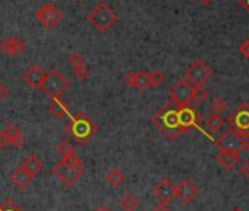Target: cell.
I'll return each instance as SVG.
<instances>
[{
    "mask_svg": "<svg viewBox=\"0 0 249 211\" xmlns=\"http://www.w3.org/2000/svg\"><path fill=\"white\" fill-rule=\"evenodd\" d=\"M178 112H179L178 106L169 101L151 118L153 125L169 140H176L180 134H183L179 125Z\"/></svg>",
    "mask_w": 249,
    "mask_h": 211,
    "instance_id": "1",
    "label": "cell"
},
{
    "mask_svg": "<svg viewBox=\"0 0 249 211\" xmlns=\"http://www.w3.org/2000/svg\"><path fill=\"white\" fill-rule=\"evenodd\" d=\"M52 173L57 177V180L63 186H72L82 176L84 164H82L81 158L76 154H73L71 157L62 158L59 163H56L52 169Z\"/></svg>",
    "mask_w": 249,
    "mask_h": 211,
    "instance_id": "2",
    "label": "cell"
},
{
    "mask_svg": "<svg viewBox=\"0 0 249 211\" xmlns=\"http://www.w3.org/2000/svg\"><path fill=\"white\" fill-rule=\"evenodd\" d=\"M65 131L81 145L87 144L97 132V125L85 113H76L65 125Z\"/></svg>",
    "mask_w": 249,
    "mask_h": 211,
    "instance_id": "3",
    "label": "cell"
},
{
    "mask_svg": "<svg viewBox=\"0 0 249 211\" xmlns=\"http://www.w3.org/2000/svg\"><path fill=\"white\" fill-rule=\"evenodd\" d=\"M87 21L101 34L107 33L108 30H111L116 22L119 21V17L117 14L113 11L111 6H108L107 3L104 2H100L97 3L91 11L89 14L87 15Z\"/></svg>",
    "mask_w": 249,
    "mask_h": 211,
    "instance_id": "4",
    "label": "cell"
},
{
    "mask_svg": "<svg viewBox=\"0 0 249 211\" xmlns=\"http://www.w3.org/2000/svg\"><path fill=\"white\" fill-rule=\"evenodd\" d=\"M69 88V81L66 76H63L57 69H52L47 72L46 79L43 82L41 89L52 98H60V95Z\"/></svg>",
    "mask_w": 249,
    "mask_h": 211,
    "instance_id": "5",
    "label": "cell"
},
{
    "mask_svg": "<svg viewBox=\"0 0 249 211\" xmlns=\"http://www.w3.org/2000/svg\"><path fill=\"white\" fill-rule=\"evenodd\" d=\"M213 70L210 66L202 62L201 59H195L186 69H185V79L195 88V87H204V84L211 78Z\"/></svg>",
    "mask_w": 249,
    "mask_h": 211,
    "instance_id": "6",
    "label": "cell"
},
{
    "mask_svg": "<svg viewBox=\"0 0 249 211\" xmlns=\"http://www.w3.org/2000/svg\"><path fill=\"white\" fill-rule=\"evenodd\" d=\"M192 92L194 87L183 78L175 82V85L169 89L170 103H173L178 107H185L192 103Z\"/></svg>",
    "mask_w": 249,
    "mask_h": 211,
    "instance_id": "7",
    "label": "cell"
},
{
    "mask_svg": "<svg viewBox=\"0 0 249 211\" xmlns=\"http://www.w3.org/2000/svg\"><path fill=\"white\" fill-rule=\"evenodd\" d=\"M36 19H37L44 28L53 30V28H56V27L60 24V21L63 19V12H62L57 6H54V5H52V3H47V5H44V6H41V8H38V9L36 11Z\"/></svg>",
    "mask_w": 249,
    "mask_h": 211,
    "instance_id": "8",
    "label": "cell"
},
{
    "mask_svg": "<svg viewBox=\"0 0 249 211\" xmlns=\"http://www.w3.org/2000/svg\"><path fill=\"white\" fill-rule=\"evenodd\" d=\"M246 142L248 141L233 128L221 134L218 138H215V145L218 150H229V151H237V153H240L243 148L246 150Z\"/></svg>",
    "mask_w": 249,
    "mask_h": 211,
    "instance_id": "9",
    "label": "cell"
},
{
    "mask_svg": "<svg viewBox=\"0 0 249 211\" xmlns=\"http://www.w3.org/2000/svg\"><path fill=\"white\" fill-rule=\"evenodd\" d=\"M229 122L236 132L245 137L249 132V104H240L229 118Z\"/></svg>",
    "mask_w": 249,
    "mask_h": 211,
    "instance_id": "10",
    "label": "cell"
},
{
    "mask_svg": "<svg viewBox=\"0 0 249 211\" xmlns=\"http://www.w3.org/2000/svg\"><path fill=\"white\" fill-rule=\"evenodd\" d=\"M151 193H153V196H154L160 204H167V205H169V204L175 199V196H176V186L172 183L170 179L164 177V179H161V180L153 188Z\"/></svg>",
    "mask_w": 249,
    "mask_h": 211,
    "instance_id": "11",
    "label": "cell"
},
{
    "mask_svg": "<svg viewBox=\"0 0 249 211\" xmlns=\"http://www.w3.org/2000/svg\"><path fill=\"white\" fill-rule=\"evenodd\" d=\"M178 118H179V125H180V128H182V131L185 134L189 129L196 126L199 115L194 107H191V106H185V107H179Z\"/></svg>",
    "mask_w": 249,
    "mask_h": 211,
    "instance_id": "12",
    "label": "cell"
},
{
    "mask_svg": "<svg viewBox=\"0 0 249 211\" xmlns=\"http://www.w3.org/2000/svg\"><path fill=\"white\" fill-rule=\"evenodd\" d=\"M0 50L6 56H21L25 52V43L19 37H6L0 43Z\"/></svg>",
    "mask_w": 249,
    "mask_h": 211,
    "instance_id": "13",
    "label": "cell"
},
{
    "mask_svg": "<svg viewBox=\"0 0 249 211\" xmlns=\"http://www.w3.org/2000/svg\"><path fill=\"white\" fill-rule=\"evenodd\" d=\"M46 75H47V72H44L40 66H31L24 72L22 79L28 87L36 88V89H41L43 82L46 79Z\"/></svg>",
    "mask_w": 249,
    "mask_h": 211,
    "instance_id": "14",
    "label": "cell"
},
{
    "mask_svg": "<svg viewBox=\"0 0 249 211\" xmlns=\"http://www.w3.org/2000/svg\"><path fill=\"white\" fill-rule=\"evenodd\" d=\"M123 81L128 87H134L137 89H145L150 87V72H145V70L128 72L124 75Z\"/></svg>",
    "mask_w": 249,
    "mask_h": 211,
    "instance_id": "15",
    "label": "cell"
},
{
    "mask_svg": "<svg viewBox=\"0 0 249 211\" xmlns=\"http://www.w3.org/2000/svg\"><path fill=\"white\" fill-rule=\"evenodd\" d=\"M196 193H198V188L189 179H182L180 183L176 186V196L182 202H191V201H194V198L196 196Z\"/></svg>",
    "mask_w": 249,
    "mask_h": 211,
    "instance_id": "16",
    "label": "cell"
},
{
    "mask_svg": "<svg viewBox=\"0 0 249 211\" xmlns=\"http://www.w3.org/2000/svg\"><path fill=\"white\" fill-rule=\"evenodd\" d=\"M215 160L224 170H233L240 160V153L229 151V150H218Z\"/></svg>",
    "mask_w": 249,
    "mask_h": 211,
    "instance_id": "17",
    "label": "cell"
},
{
    "mask_svg": "<svg viewBox=\"0 0 249 211\" xmlns=\"http://www.w3.org/2000/svg\"><path fill=\"white\" fill-rule=\"evenodd\" d=\"M5 132V135L8 137L11 145L14 147H21L24 144V135L19 129V126L14 125V123H9L5 129H2Z\"/></svg>",
    "mask_w": 249,
    "mask_h": 211,
    "instance_id": "18",
    "label": "cell"
},
{
    "mask_svg": "<svg viewBox=\"0 0 249 211\" xmlns=\"http://www.w3.org/2000/svg\"><path fill=\"white\" fill-rule=\"evenodd\" d=\"M49 112L53 118H57V119L69 116V107L60 98H52V103L49 106Z\"/></svg>",
    "mask_w": 249,
    "mask_h": 211,
    "instance_id": "19",
    "label": "cell"
},
{
    "mask_svg": "<svg viewBox=\"0 0 249 211\" xmlns=\"http://www.w3.org/2000/svg\"><path fill=\"white\" fill-rule=\"evenodd\" d=\"M12 183L15 185V186H18V188H25V186H28L30 183H31V180H33V175H30L25 169H22V167H19V169H17L14 173H12Z\"/></svg>",
    "mask_w": 249,
    "mask_h": 211,
    "instance_id": "20",
    "label": "cell"
},
{
    "mask_svg": "<svg viewBox=\"0 0 249 211\" xmlns=\"http://www.w3.org/2000/svg\"><path fill=\"white\" fill-rule=\"evenodd\" d=\"M21 167H22V169H25L30 175L36 176V175L43 169V161H41L37 156L31 154V156H28V157L22 161Z\"/></svg>",
    "mask_w": 249,
    "mask_h": 211,
    "instance_id": "21",
    "label": "cell"
},
{
    "mask_svg": "<svg viewBox=\"0 0 249 211\" xmlns=\"http://www.w3.org/2000/svg\"><path fill=\"white\" fill-rule=\"evenodd\" d=\"M138 205H140V201L132 193H126L119 201V207L122 208V211H135Z\"/></svg>",
    "mask_w": 249,
    "mask_h": 211,
    "instance_id": "22",
    "label": "cell"
},
{
    "mask_svg": "<svg viewBox=\"0 0 249 211\" xmlns=\"http://www.w3.org/2000/svg\"><path fill=\"white\" fill-rule=\"evenodd\" d=\"M124 179H126V176H124V173L119 169V167H113L107 175H106V180L111 185V186H119L124 182Z\"/></svg>",
    "mask_w": 249,
    "mask_h": 211,
    "instance_id": "23",
    "label": "cell"
},
{
    "mask_svg": "<svg viewBox=\"0 0 249 211\" xmlns=\"http://www.w3.org/2000/svg\"><path fill=\"white\" fill-rule=\"evenodd\" d=\"M223 123H224V119H223L220 115L213 113V115H210V116L207 118V121H205V128H207L210 132H217V131L221 129Z\"/></svg>",
    "mask_w": 249,
    "mask_h": 211,
    "instance_id": "24",
    "label": "cell"
},
{
    "mask_svg": "<svg viewBox=\"0 0 249 211\" xmlns=\"http://www.w3.org/2000/svg\"><path fill=\"white\" fill-rule=\"evenodd\" d=\"M56 151L62 156V158H66V157H71V156H73V154H75L73 145H72L69 141H66V140H62V141H59V142H57V145H56Z\"/></svg>",
    "mask_w": 249,
    "mask_h": 211,
    "instance_id": "25",
    "label": "cell"
},
{
    "mask_svg": "<svg viewBox=\"0 0 249 211\" xmlns=\"http://www.w3.org/2000/svg\"><path fill=\"white\" fill-rule=\"evenodd\" d=\"M208 98V91L204 88V87H195L194 88V92H192V103H196V104H202L205 103Z\"/></svg>",
    "mask_w": 249,
    "mask_h": 211,
    "instance_id": "26",
    "label": "cell"
},
{
    "mask_svg": "<svg viewBox=\"0 0 249 211\" xmlns=\"http://www.w3.org/2000/svg\"><path fill=\"white\" fill-rule=\"evenodd\" d=\"M210 107H211L213 113L220 115L221 112H224V110H226V107H227V101H226L224 98H221V97H217V98H214V100H213V103H211Z\"/></svg>",
    "mask_w": 249,
    "mask_h": 211,
    "instance_id": "27",
    "label": "cell"
},
{
    "mask_svg": "<svg viewBox=\"0 0 249 211\" xmlns=\"http://www.w3.org/2000/svg\"><path fill=\"white\" fill-rule=\"evenodd\" d=\"M164 82V75L160 70H151L150 72V87H160Z\"/></svg>",
    "mask_w": 249,
    "mask_h": 211,
    "instance_id": "28",
    "label": "cell"
},
{
    "mask_svg": "<svg viewBox=\"0 0 249 211\" xmlns=\"http://www.w3.org/2000/svg\"><path fill=\"white\" fill-rule=\"evenodd\" d=\"M73 73H75V78L81 82H85L88 79V75H89V70L87 68V65H82L76 69H73Z\"/></svg>",
    "mask_w": 249,
    "mask_h": 211,
    "instance_id": "29",
    "label": "cell"
},
{
    "mask_svg": "<svg viewBox=\"0 0 249 211\" xmlns=\"http://www.w3.org/2000/svg\"><path fill=\"white\" fill-rule=\"evenodd\" d=\"M68 63H69V66H72L73 69H76V68L85 65L84 57H82L79 53H72V54L69 56V59H68Z\"/></svg>",
    "mask_w": 249,
    "mask_h": 211,
    "instance_id": "30",
    "label": "cell"
},
{
    "mask_svg": "<svg viewBox=\"0 0 249 211\" xmlns=\"http://www.w3.org/2000/svg\"><path fill=\"white\" fill-rule=\"evenodd\" d=\"M0 211H22V208L14 201V199H6L2 205H0Z\"/></svg>",
    "mask_w": 249,
    "mask_h": 211,
    "instance_id": "31",
    "label": "cell"
},
{
    "mask_svg": "<svg viewBox=\"0 0 249 211\" xmlns=\"http://www.w3.org/2000/svg\"><path fill=\"white\" fill-rule=\"evenodd\" d=\"M237 50H239V53L242 54V57L249 59V38H248V40H243V41L239 44Z\"/></svg>",
    "mask_w": 249,
    "mask_h": 211,
    "instance_id": "32",
    "label": "cell"
},
{
    "mask_svg": "<svg viewBox=\"0 0 249 211\" xmlns=\"http://www.w3.org/2000/svg\"><path fill=\"white\" fill-rule=\"evenodd\" d=\"M9 145H11V142H9L8 137L5 135V132H3V131H0V148L5 150V148H8Z\"/></svg>",
    "mask_w": 249,
    "mask_h": 211,
    "instance_id": "33",
    "label": "cell"
},
{
    "mask_svg": "<svg viewBox=\"0 0 249 211\" xmlns=\"http://www.w3.org/2000/svg\"><path fill=\"white\" fill-rule=\"evenodd\" d=\"M240 173L243 175L245 179L249 180V160H245V161L240 164Z\"/></svg>",
    "mask_w": 249,
    "mask_h": 211,
    "instance_id": "34",
    "label": "cell"
},
{
    "mask_svg": "<svg viewBox=\"0 0 249 211\" xmlns=\"http://www.w3.org/2000/svg\"><path fill=\"white\" fill-rule=\"evenodd\" d=\"M8 94H9V89H8V87H6L3 82H0V100L6 98V97H8Z\"/></svg>",
    "mask_w": 249,
    "mask_h": 211,
    "instance_id": "35",
    "label": "cell"
},
{
    "mask_svg": "<svg viewBox=\"0 0 249 211\" xmlns=\"http://www.w3.org/2000/svg\"><path fill=\"white\" fill-rule=\"evenodd\" d=\"M153 211H172V210H170V207L167 204H160L156 208H153Z\"/></svg>",
    "mask_w": 249,
    "mask_h": 211,
    "instance_id": "36",
    "label": "cell"
},
{
    "mask_svg": "<svg viewBox=\"0 0 249 211\" xmlns=\"http://www.w3.org/2000/svg\"><path fill=\"white\" fill-rule=\"evenodd\" d=\"M237 3L249 14V0H237Z\"/></svg>",
    "mask_w": 249,
    "mask_h": 211,
    "instance_id": "37",
    "label": "cell"
},
{
    "mask_svg": "<svg viewBox=\"0 0 249 211\" xmlns=\"http://www.w3.org/2000/svg\"><path fill=\"white\" fill-rule=\"evenodd\" d=\"M94 211H111V208H110V207H107V205H104V204H101V205L95 207V208H94Z\"/></svg>",
    "mask_w": 249,
    "mask_h": 211,
    "instance_id": "38",
    "label": "cell"
},
{
    "mask_svg": "<svg viewBox=\"0 0 249 211\" xmlns=\"http://www.w3.org/2000/svg\"><path fill=\"white\" fill-rule=\"evenodd\" d=\"M198 3H199V5H204V6H207V5L213 3V0H198Z\"/></svg>",
    "mask_w": 249,
    "mask_h": 211,
    "instance_id": "39",
    "label": "cell"
},
{
    "mask_svg": "<svg viewBox=\"0 0 249 211\" xmlns=\"http://www.w3.org/2000/svg\"><path fill=\"white\" fill-rule=\"evenodd\" d=\"M231 211H242V210H240V208H239V207H236V208H233V210H231Z\"/></svg>",
    "mask_w": 249,
    "mask_h": 211,
    "instance_id": "40",
    "label": "cell"
},
{
    "mask_svg": "<svg viewBox=\"0 0 249 211\" xmlns=\"http://www.w3.org/2000/svg\"><path fill=\"white\" fill-rule=\"evenodd\" d=\"M243 138H245V140H248V141H249V132H248V134H246V135H245V137H243Z\"/></svg>",
    "mask_w": 249,
    "mask_h": 211,
    "instance_id": "41",
    "label": "cell"
},
{
    "mask_svg": "<svg viewBox=\"0 0 249 211\" xmlns=\"http://www.w3.org/2000/svg\"><path fill=\"white\" fill-rule=\"evenodd\" d=\"M246 150H248V153H249V141L246 142Z\"/></svg>",
    "mask_w": 249,
    "mask_h": 211,
    "instance_id": "42",
    "label": "cell"
},
{
    "mask_svg": "<svg viewBox=\"0 0 249 211\" xmlns=\"http://www.w3.org/2000/svg\"><path fill=\"white\" fill-rule=\"evenodd\" d=\"M75 2H81V0H75Z\"/></svg>",
    "mask_w": 249,
    "mask_h": 211,
    "instance_id": "43",
    "label": "cell"
}]
</instances>
